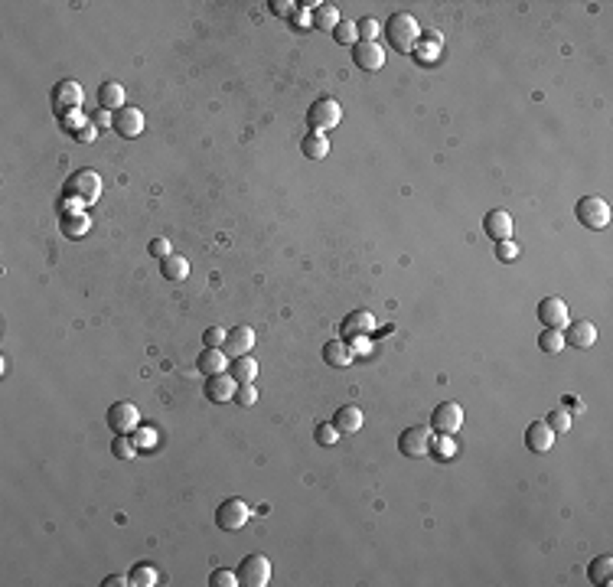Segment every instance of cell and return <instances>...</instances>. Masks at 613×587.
Returning a JSON list of instances; mask_svg holds the SVG:
<instances>
[{"label": "cell", "mask_w": 613, "mask_h": 587, "mask_svg": "<svg viewBox=\"0 0 613 587\" xmlns=\"http://www.w3.org/2000/svg\"><path fill=\"white\" fill-rule=\"evenodd\" d=\"M147 248H150V255H153V258H160V261H163V258H170V255H173V245H170L167 239H153Z\"/></svg>", "instance_id": "cell-44"}, {"label": "cell", "mask_w": 613, "mask_h": 587, "mask_svg": "<svg viewBox=\"0 0 613 587\" xmlns=\"http://www.w3.org/2000/svg\"><path fill=\"white\" fill-rule=\"evenodd\" d=\"M59 229H62V235H66V239H78V235H85V232H88V215H82V213L62 215Z\"/></svg>", "instance_id": "cell-27"}, {"label": "cell", "mask_w": 613, "mask_h": 587, "mask_svg": "<svg viewBox=\"0 0 613 587\" xmlns=\"http://www.w3.org/2000/svg\"><path fill=\"white\" fill-rule=\"evenodd\" d=\"M564 346H574V349H590L597 343V326L594 320H571L564 326Z\"/></svg>", "instance_id": "cell-13"}, {"label": "cell", "mask_w": 613, "mask_h": 587, "mask_svg": "<svg viewBox=\"0 0 613 587\" xmlns=\"http://www.w3.org/2000/svg\"><path fill=\"white\" fill-rule=\"evenodd\" d=\"M564 408H574V411H581L584 405L578 401V395H564Z\"/></svg>", "instance_id": "cell-50"}, {"label": "cell", "mask_w": 613, "mask_h": 587, "mask_svg": "<svg viewBox=\"0 0 613 587\" xmlns=\"http://www.w3.org/2000/svg\"><path fill=\"white\" fill-rule=\"evenodd\" d=\"M157 581H160V574H157V568H153V564L141 562V564H134V568H131V584H134V587H153Z\"/></svg>", "instance_id": "cell-30"}, {"label": "cell", "mask_w": 613, "mask_h": 587, "mask_svg": "<svg viewBox=\"0 0 613 587\" xmlns=\"http://www.w3.org/2000/svg\"><path fill=\"white\" fill-rule=\"evenodd\" d=\"M111 128L118 131L121 137H137L144 131V111L124 105L121 111H114V124H111Z\"/></svg>", "instance_id": "cell-15"}, {"label": "cell", "mask_w": 613, "mask_h": 587, "mask_svg": "<svg viewBox=\"0 0 613 587\" xmlns=\"http://www.w3.org/2000/svg\"><path fill=\"white\" fill-rule=\"evenodd\" d=\"M538 346H542V352H561L564 349V330H542L538 333Z\"/></svg>", "instance_id": "cell-31"}, {"label": "cell", "mask_w": 613, "mask_h": 587, "mask_svg": "<svg viewBox=\"0 0 613 587\" xmlns=\"http://www.w3.org/2000/svg\"><path fill=\"white\" fill-rule=\"evenodd\" d=\"M235 401H239V405H245V408H251V405L258 401V389H255V382L239 385V391H235Z\"/></svg>", "instance_id": "cell-39"}, {"label": "cell", "mask_w": 613, "mask_h": 587, "mask_svg": "<svg viewBox=\"0 0 613 587\" xmlns=\"http://www.w3.org/2000/svg\"><path fill=\"white\" fill-rule=\"evenodd\" d=\"M251 349H255V330H251V326H232V330L225 333V352H229L232 359L251 356Z\"/></svg>", "instance_id": "cell-14"}, {"label": "cell", "mask_w": 613, "mask_h": 587, "mask_svg": "<svg viewBox=\"0 0 613 587\" xmlns=\"http://www.w3.org/2000/svg\"><path fill=\"white\" fill-rule=\"evenodd\" d=\"M431 437H434V431L424 425H411L401 431L398 437V451L405 453V457H424V453H431Z\"/></svg>", "instance_id": "cell-6"}, {"label": "cell", "mask_w": 613, "mask_h": 587, "mask_svg": "<svg viewBox=\"0 0 613 587\" xmlns=\"http://www.w3.org/2000/svg\"><path fill=\"white\" fill-rule=\"evenodd\" d=\"M66 196L76 199V203H95L102 196V177L95 170H76L66 179Z\"/></svg>", "instance_id": "cell-2"}, {"label": "cell", "mask_w": 613, "mask_h": 587, "mask_svg": "<svg viewBox=\"0 0 613 587\" xmlns=\"http://www.w3.org/2000/svg\"><path fill=\"white\" fill-rule=\"evenodd\" d=\"M496 258L499 261H516L519 258V245L516 242H496Z\"/></svg>", "instance_id": "cell-40"}, {"label": "cell", "mask_w": 613, "mask_h": 587, "mask_svg": "<svg viewBox=\"0 0 613 587\" xmlns=\"http://www.w3.org/2000/svg\"><path fill=\"white\" fill-rule=\"evenodd\" d=\"M232 379L239 385H248V382H255L258 379V362L251 356H239V359H232Z\"/></svg>", "instance_id": "cell-25"}, {"label": "cell", "mask_w": 613, "mask_h": 587, "mask_svg": "<svg viewBox=\"0 0 613 587\" xmlns=\"http://www.w3.org/2000/svg\"><path fill=\"white\" fill-rule=\"evenodd\" d=\"M610 574H613V558L610 555H597L588 568V578L594 584H610Z\"/></svg>", "instance_id": "cell-28"}, {"label": "cell", "mask_w": 613, "mask_h": 587, "mask_svg": "<svg viewBox=\"0 0 613 587\" xmlns=\"http://www.w3.org/2000/svg\"><path fill=\"white\" fill-rule=\"evenodd\" d=\"M196 366H199V372H206V375H219L229 369V352L219 346H206L203 352H199Z\"/></svg>", "instance_id": "cell-21"}, {"label": "cell", "mask_w": 613, "mask_h": 587, "mask_svg": "<svg viewBox=\"0 0 613 587\" xmlns=\"http://www.w3.org/2000/svg\"><path fill=\"white\" fill-rule=\"evenodd\" d=\"M306 121H310V128L314 131H330V128H336L343 121V108H340V102L336 98H316L314 105H310V111H306Z\"/></svg>", "instance_id": "cell-5"}, {"label": "cell", "mask_w": 613, "mask_h": 587, "mask_svg": "<svg viewBox=\"0 0 613 587\" xmlns=\"http://www.w3.org/2000/svg\"><path fill=\"white\" fill-rule=\"evenodd\" d=\"M316 444H323V447H333V444L340 441V431H336V425H316Z\"/></svg>", "instance_id": "cell-38"}, {"label": "cell", "mask_w": 613, "mask_h": 587, "mask_svg": "<svg viewBox=\"0 0 613 587\" xmlns=\"http://www.w3.org/2000/svg\"><path fill=\"white\" fill-rule=\"evenodd\" d=\"M134 444H137V451H144V447H153V444H157V431H153V427H137L134 431Z\"/></svg>", "instance_id": "cell-41"}, {"label": "cell", "mask_w": 613, "mask_h": 587, "mask_svg": "<svg viewBox=\"0 0 613 587\" xmlns=\"http://www.w3.org/2000/svg\"><path fill=\"white\" fill-rule=\"evenodd\" d=\"M356 33H359V40H362V43H375V36L382 33V26H379V20L362 17L356 23Z\"/></svg>", "instance_id": "cell-35"}, {"label": "cell", "mask_w": 613, "mask_h": 587, "mask_svg": "<svg viewBox=\"0 0 613 587\" xmlns=\"http://www.w3.org/2000/svg\"><path fill=\"white\" fill-rule=\"evenodd\" d=\"M300 150H304L306 160H323L326 153H330V137H326L323 131H310V134L304 137Z\"/></svg>", "instance_id": "cell-22"}, {"label": "cell", "mask_w": 613, "mask_h": 587, "mask_svg": "<svg viewBox=\"0 0 613 587\" xmlns=\"http://www.w3.org/2000/svg\"><path fill=\"white\" fill-rule=\"evenodd\" d=\"M108 427L114 434H131L141 427V411L134 401H114L108 408Z\"/></svg>", "instance_id": "cell-9"}, {"label": "cell", "mask_w": 613, "mask_h": 587, "mask_svg": "<svg viewBox=\"0 0 613 587\" xmlns=\"http://www.w3.org/2000/svg\"><path fill=\"white\" fill-rule=\"evenodd\" d=\"M248 519H251V506L245 499H239V496L219 502V509H215V526L222 532H239V528L248 526Z\"/></svg>", "instance_id": "cell-4"}, {"label": "cell", "mask_w": 613, "mask_h": 587, "mask_svg": "<svg viewBox=\"0 0 613 587\" xmlns=\"http://www.w3.org/2000/svg\"><path fill=\"white\" fill-rule=\"evenodd\" d=\"M441 49V36H427V46L421 49V56H424V62H431V56Z\"/></svg>", "instance_id": "cell-46"}, {"label": "cell", "mask_w": 613, "mask_h": 587, "mask_svg": "<svg viewBox=\"0 0 613 587\" xmlns=\"http://www.w3.org/2000/svg\"><path fill=\"white\" fill-rule=\"evenodd\" d=\"M310 23H314V20H310V13H306V10H304V13H297V26H310Z\"/></svg>", "instance_id": "cell-52"}, {"label": "cell", "mask_w": 613, "mask_h": 587, "mask_svg": "<svg viewBox=\"0 0 613 587\" xmlns=\"http://www.w3.org/2000/svg\"><path fill=\"white\" fill-rule=\"evenodd\" d=\"M235 391H239V382H235L229 372H219V375H209V379H206V398L215 401V405L235 401Z\"/></svg>", "instance_id": "cell-12"}, {"label": "cell", "mask_w": 613, "mask_h": 587, "mask_svg": "<svg viewBox=\"0 0 613 587\" xmlns=\"http://www.w3.org/2000/svg\"><path fill=\"white\" fill-rule=\"evenodd\" d=\"M62 124H66V128H78V124H82V114H76V111H72V114H66V118H62Z\"/></svg>", "instance_id": "cell-49"}, {"label": "cell", "mask_w": 613, "mask_h": 587, "mask_svg": "<svg viewBox=\"0 0 613 587\" xmlns=\"http://www.w3.org/2000/svg\"><path fill=\"white\" fill-rule=\"evenodd\" d=\"M98 105L108 111H121L124 108V85H121V82H105V85L98 88Z\"/></svg>", "instance_id": "cell-24"}, {"label": "cell", "mask_w": 613, "mask_h": 587, "mask_svg": "<svg viewBox=\"0 0 613 587\" xmlns=\"http://www.w3.org/2000/svg\"><path fill=\"white\" fill-rule=\"evenodd\" d=\"M294 7H297L294 0H271V10L278 13V17H290V13H294Z\"/></svg>", "instance_id": "cell-45"}, {"label": "cell", "mask_w": 613, "mask_h": 587, "mask_svg": "<svg viewBox=\"0 0 613 587\" xmlns=\"http://www.w3.org/2000/svg\"><path fill=\"white\" fill-rule=\"evenodd\" d=\"M483 229L493 242H509L512 232H516V225H512V215L506 213V209H493V213L483 219Z\"/></svg>", "instance_id": "cell-17"}, {"label": "cell", "mask_w": 613, "mask_h": 587, "mask_svg": "<svg viewBox=\"0 0 613 587\" xmlns=\"http://www.w3.org/2000/svg\"><path fill=\"white\" fill-rule=\"evenodd\" d=\"M209 584L213 587H239V571H229V568H219L213 571V578H209Z\"/></svg>", "instance_id": "cell-37"}, {"label": "cell", "mask_w": 613, "mask_h": 587, "mask_svg": "<svg viewBox=\"0 0 613 587\" xmlns=\"http://www.w3.org/2000/svg\"><path fill=\"white\" fill-rule=\"evenodd\" d=\"M160 271L167 281H186L189 278V261L183 255H170L160 261Z\"/></svg>", "instance_id": "cell-26"}, {"label": "cell", "mask_w": 613, "mask_h": 587, "mask_svg": "<svg viewBox=\"0 0 613 587\" xmlns=\"http://www.w3.org/2000/svg\"><path fill=\"white\" fill-rule=\"evenodd\" d=\"M460 427H463V408L457 401H441L431 411V431L434 434H457Z\"/></svg>", "instance_id": "cell-7"}, {"label": "cell", "mask_w": 613, "mask_h": 587, "mask_svg": "<svg viewBox=\"0 0 613 587\" xmlns=\"http://www.w3.org/2000/svg\"><path fill=\"white\" fill-rule=\"evenodd\" d=\"M431 453L441 460H451L457 453V444H453V434H437L431 437Z\"/></svg>", "instance_id": "cell-32"}, {"label": "cell", "mask_w": 613, "mask_h": 587, "mask_svg": "<svg viewBox=\"0 0 613 587\" xmlns=\"http://www.w3.org/2000/svg\"><path fill=\"white\" fill-rule=\"evenodd\" d=\"M111 453L118 460H134L137 457V444L131 441L128 434H114V444H111Z\"/></svg>", "instance_id": "cell-33"}, {"label": "cell", "mask_w": 613, "mask_h": 587, "mask_svg": "<svg viewBox=\"0 0 613 587\" xmlns=\"http://www.w3.org/2000/svg\"><path fill=\"white\" fill-rule=\"evenodd\" d=\"M333 425H336L340 434H356L359 427L366 425V415H362L359 405H343V408L333 415Z\"/></svg>", "instance_id": "cell-20"}, {"label": "cell", "mask_w": 613, "mask_h": 587, "mask_svg": "<svg viewBox=\"0 0 613 587\" xmlns=\"http://www.w3.org/2000/svg\"><path fill=\"white\" fill-rule=\"evenodd\" d=\"M88 124H92V128H108V124H114V114H111L108 108L92 111V114H88Z\"/></svg>", "instance_id": "cell-43"}, {"label": "cell", "mask_w": 613, "mask_h": 587, "mask_svg": "<svg viewBox=\"0 0 613 587\" xmlns=\"http://www.w3.org/2000/svg\"><path fill=\"white\" fill-rule=\"evenodd\" d=\"M538 320H542L545 330H564L568 326V304L552 294V297H545L538 304Z\"/></svg>", "instance_id": "cell-11"}, {"label": "cell", "mask_w": 613, "mask_h": 587, "mask_svg": "<svg viewBox=\"0 0 613 587\" xmlns=\"http://www.w3.org/2000/svg\"><path fill=\"white\" fill-rule=\"evenodd\" d=\"M385 40L398 52H415L417 43H421V26H417V20L411 13L401 10V13H392L385 20Z\"/></svg>", "instance_id": "cell-1"}, {"label": "cell", "mask_w": 613, "mask_h": 587, "mask_svg": "<svg viewBox=\"0 0 613 587\" xmlns=\"http://www.w3.org/2000/svg\"><path fill=\"white\" fill-rule=\"evenodd\" d=\"M323 362L326 366H350L352 362V346H346L343 340H330L323 346Z\"/></svg>", "instance_id": "cell-23"}, {"label": "cell", "mask_w": 613, "mask_h": 587, "mask_svg": "<svg viewBox=\"0 0 613 587\" xmlns=\"http://www.w3.org/2000/svg\"><path fill=\"white\" fill-rule=\"evenodd\" d=\"M102 584L105 587H124V584H131V574H128V578H124V574H108Z\"/></svg>", "instance_id": "cell-47"}, {"label": "cell", "mask_w": 613, "mask_h": 587, "mask_svg": "<svg viewBox=\"0 0 613 587\" xmlns=\"http://www.w3.org/2000/svg\"><path fill=\"white\" fill-rule=\"evenodd\" d=\"M225 333H229V330H222V326H209V330L203 333V343H206V346H219L222 349V346H225Z\"/></svg>", "instance_id": "cell-42"}, {"label": "cell", "mask_w": 613, "mask_h": 587, "mask_svg": "<svg viewBox=\"0 0 613 587\" xmlns=\"http://www.w3.org/2000/svg\"><path fill=\"white\" fill-rule=\"evenodd\" d=\"M333 36H336V43H343V46L359 43V33H356V23H352V20H343V23L333 30Z\"/></svg>", "instance_id": "cell-36"}, {"label": "cell", "mask_w": 613, "mask_h": 587, "mask_svg": "<svg viewBox=\"0 0 613 587\" xmlns=\"http://www.w3.org/2000/svg\"><path fill=\"white\" fill-rule=\"evenodd\" d=\"M352 352H369V340H366V336H356V340H352Z\"/></svg>", "instance_id": "cell-48"}, {"label": "cell", "mask_w": 613, "mask_h": 587, "mask_svg": "<svg viewBox=\"0 0 613 587\" xmlns=\"http://www.w3.org/2000/svg\"><path fill=\"white\" fill-rule=\"evenodd\" d=\"M82 98H85V92H82V85H78L76 78H62V82H56V88H52V108H56V114H62V118H66L69 111H78Z\"/></svg>", "instance_id": "cell-10"}, {"label": "cell", "mask_w": 613, "mask_h": 587, "mask_svg": "<svg viewBox=\"0 0 613 587\" xmlns=\"http://www.w3.org/2000/svg\"><path fill=\"white\" fill-rule=\"evenodd\" d=\"M525 447L532 453H548L554 447V431L545 425V421H532L525 427Z\"/></svg>", "instance_id": "cell-16"}, {"label": "cell", "mask_w": 613, "mask_h": 587, "mask_svg": "<svg viewBox=\"0 0 613 587\" xmlns=\"http://www.w3.org/2000/svg\"><path fill=\"white\" fill-rule=\"evenodd\" d=\"M239 581L245 587H268V581H271V562L264 555H245L239 564Z\"/></svg>", "instance_id": "cell-8"}, {"label": "cell", "mask_w": 613, "mask_h": 587, "mask_svg": "<svg viewBox=\"0 0 613 587\" xmlns=\"http://www.w3.org/2000/svg\"><path fill=\"white\" fill-rule=\"evenodd\" d=\"M574 215H578V222L584 229L597 232V229H607V222H610V206H607L604 196H581Z\"/></svg>", "instance_id": "cell-3"}, {"label": "cell", "mask_w": 613, "mask_h": 587, "mask_svg": "<svg viewBox=\"0 0 613 587\" xmlns=\"http://www.w3.org/2000/svg\"><path fill=\"white\" fill-rule=\"evenodd\" d=\"M92 137H95V128H92V124H88L85 131H78V141H82V144H88V141H92Z\"/></svg>", "instance_id": "cell-51"}, {"label": "cell", "mask_w": 613, "mask_h": 587, "mask_svg": "<svg viewBox=\"0 0 613 587\" xmlns=\"http://www.w3.org/2000/svg\"><path fill=\"white\" fill-rule=\"evenodd\" d=\"M372 330H375L372 310H352V314L343 320V336H350V340H356V336H369Z\"/></svg>", "instance_id": "cell-19"}, {"label": "cell", "mask_w": 613, "mask_h": 587, "mask_svg": "<svg viewBox=\"0 0 613 587\" xmlns=\"http://www.w3.org/2000/svg\"><path fill=\"white\" fill-rule=\"evenodd\" d=\"M314 23L320 26V30H326V33H333V30H336V26L343 23V17H340V7H333V4H320V10H316Z\"/></svg>", "instance_id": "cell-29"}, {"label": "cell", "mask_w": 613, "mask_h": 587, "mask_svg": "<svg viewBox=\"0 0 613 587\" xmlns=\"http://www.w3.org/2000/svg\"><path fill=\"white\" fill-rule=\"evenodd\" d=\"M352 59H356L359 69H366V72H375V69L385 66V49L379 43H362L359 40L356 46H352Z\"/></svg>", "instance_id": "cell-18"}, {"label": "cell", "mask_w": 613, "mask_h": 587, "mask_svg": "<svg viewBox=\"0 0 613 587\" xmlns=\"http://www.w3.org/2000/svg\"><path fill=\"white\" fill-rule=\"evenodd\" d=\"M545 425L552 427L554 434H568V431H571V415H568V408H554V411H548Z\"/></svg>", "instance_id": "cell-34"}]
</instances>
